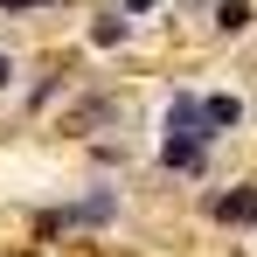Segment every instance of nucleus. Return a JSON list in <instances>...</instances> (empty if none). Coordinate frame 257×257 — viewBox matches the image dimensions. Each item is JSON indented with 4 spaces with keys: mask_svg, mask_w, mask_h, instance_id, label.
<instances>
[{
    "mask_svg": "<svg viewBox=\"0 0 257 257\" xmlns=\"http://www.w3.org/2000/svg\"><path fill=\"white\" fill-rule=\"evenodd\" d=\"M202 160H209V139H195V132H167V139H160V167L202 174Z\"/></svg>",
    "mask_w": 257,
    "mask_h": 257,
    "instance_id": "nucleus-1",
    "label": "nucleus"
},
{
    "mask_svg": "<svg viewBox=\"0 0 257 257\" xmlns=\"http://www.w3.org/2000/svg\"><path fill=\"white\" fill-rule=\"evenodd\" d=\"M111 215H118V195L104 188V195L77 202V209H56V215H42V229H77V222H111Z\"/></svg>",
    "mask_w": 257,
    "mask_h": 257,
    "instance_id": "nucleus-2",
    "label": "nucleus"
},
{
    "mask_svg": "<svg viewBox=\"0 0 257 257\" xmlns=\"http://www.w3.org/2000/svg\"><path fill=\"white\" fill-rule=\"evenodd\" d=\"M167 132H195V139H209V132H202V97H195V90H181V97L167 104Z\"/></svg>",
    "mask_w": 257,
    "mask_h": 257,
    "instance_id": "nucleus-3",
    "label": "nucleus"
},
{
    "mask_svg": "<svg viewBox=\"0 0 257 257\" xmlns=\"http://www.w3.org/2000/svg\"><path fill=\"white\" fill-rule=\"evenodd\" d=\"M250 209H257V188H229V195H215V202H209L215 222H250Z\"/></svg>",
    "mask_w": 257,
    "mask_h": 257,
    "instance_id": "nucleus-4",
    "label": "nucleus"
},
{
    "mask_svg": "<svg viewBox=\"0 0 257 257\" xmlns=\"http://www.w3.org/2000/svg\"><path fill=\"white\" fill-rule=\"evenodd\" d=\"M236 118H243L236 97H202V132H209V139H215V132H229Z\"/></svg>",
    "mask_w": 257,
    "mask_h": 257,
    "instance_id": "nucleus-5",
    "label": "nucleus"
},
{
    "mask_svg": "<svg viewBox=\"0 0 257 257\" xmlns=\"http://www.w3.org/2000/svg\"><path fill=\"white\" fill-rule=\"evenodd\" d=\"M215 28H222V35H243V28H250V0H222V7H215Z\"/></svg>",
    "mask_w": 257,
    "mask_h": 257,
    "instance_id": "nucleus-6",
    "label": "nucleus"
},
{
    "mask_svg": "<svg viewBox=\"0 0 257 257\" xmlns=\"http://www.w3.org/2000/svg\"><path fill=\"white\" fill-rule=\"evenodd\" d=\"M90 42H97V49L125 42V14H118V7H111V14H97V28H90Z\"/></svg>",
    "mask_w": 257,
    "mask_h": 257,
    "instance_id": "nucleus-7",
    "label": "nucleus"
},
{
    "mask_svg": "<svg viewBox=\"0 0 257 257\" xmlns=\"http://www.w3.org/2000/svg\"><path fill=\"white\" fill-rule=\"evenodd\" d=\"M7 14H28V7H56V0H0Z\"/></svg>",
    "mask_w": 257,
    "mask_h": 257,
    "instance_id": "nucleus-8",
    "label": "nucleus"
},
{
    "mask_svg": "<svg viewBox=\"0 0 257 257\" xmlns=\"http://www.w3.org/2000/svg\"><path fill=\"white\" fill-rule=\"evenodd\" d=\"M118 7H125V14H146V7H153V0H118Z\"/></svg>",
    "mask_w": 257,
    "mask_h": 257,
    "instance_id": "nucleus-9",
    "label": "nucleus"
},
{
    "mask_svg": "<svg viewBox=\"0 0 257 257\" xmlns=\"http://www.w3.org/2000/svg\"><path fill=\"white\" fill-rule=\"evenodd\" d=\"M7 77H14V70H7V56H0V84H7Z\"/></svg>",
    "mask_w": 257,
    "mask_h": 257,
    "instance_id": "nucleus-10",
    "label": "nucleus"
}]
</instances>
